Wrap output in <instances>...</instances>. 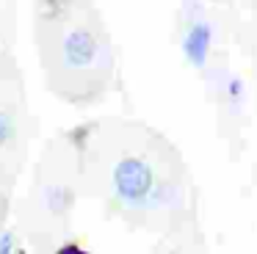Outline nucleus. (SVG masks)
<instances>
[{"mask_svg": "<svg viewBox=\"0 0 257 254\" xmlns=\"http://www.w3.org/2000/svg\"><path fill=\"white\" fill-rule=\"evenodd\" d=\"M113 191L127 207H144L155 191V174L141 158H124L113 169Z\"/></svg>", "mask_w": 257, "mask_h": 254, "instance_id": "f257e3e1", "label": "nucleus"}, {"mask_svg": "<svg viewBox=\"0 0 257 254\" xmlns=\"http://www.w3.org/2000/svg\"><path fill=\"white\" fill-rule=\"evenodd\" d=\"M97 50H100V44H97L94 33L89 28H75V31H69L64 36V44H61L64 64L69 69H86V66H91L97 58Z\"/></svg>", "mask_w": 257, "mask_h": 254, "instance_id": "f03ea898", "label": "nucleus"}, {"mask_svg": "<svg viewBox=\"0 0 257 254\" xmlns=\"http://www.w3.org/2000/svg\"><path fill=\"white\" fill-rule=\"evenodd\" d=\"M207 50H210V28L205 22H194L183 39V53L194 66H205Z\"/></svg>", "mask_w": 257, "mask_h": 254, "instance_id": "7ed1b4c3", "label": "nucleus"}, {"mask_svg": "<svg viewBox=\"0 0 257 254\" xmlns=\"http://www.w3.org/2000/svg\"><path fill=\"white\" fill-rule=\"evenodd\" d=\"M14 133H17V127H14V116L6 113V110H0V147L12 141Z\"/></svg>", "mask_w": 257, "mask_h": 254, "instance_id": "20e7f679", "label": "nucleus"}, {"mask_svg": "<svg viewBox=\"0 0 257 254\" xmlns=\"http://www.w3.org/2000/svg\"><path fill=\"white\" fill-rule=\"evenodd\" d=\"M0 254H14V235L12 232H3L0 235Z\"/></svg>", "mask_w": 257, "mask_h": 254, "instance_id": "39448f33", "label": "nucleus"}, {"mask_svg": "<svg viewBox=\"0 0 257 254\" xmlns=\"http://www.w3.org/2000/svg\"><path fill=\"white\" fill-rule=\"evenodd\" d=\"M61 254H80L78 248H67V251H61Z\"/></svg>", "mask_w": 257, "mask_h": 254, "instance_id": "423d86ee", "label": "nucleus"}, {"mask_svg": "<svg viewBox=\"0 0 257 254\" xmlns=\"http://www.w3.org/2000/svg\"><path fill=\"white\" fill-rule=\"evenodd\" d=\"M166 254H177V251H166Z\"/></svg>", "mask_w": 257, "mask_h": 254, "instance_id": "0eeeda50", "label": "nucleus"}]
</instances>
